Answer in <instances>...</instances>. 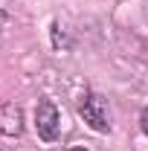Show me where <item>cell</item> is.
Returning a JSON list of instances; mask_svg holds the SVG:
<instances>
[{
  "mask_svg": "<svg viewBox=\"0 0 148 151\" xmlns=\"http://www.w3.org/2000/svg\"><path fill=\"white\" fill-rule=\"evenodd\" d=\"M78 116L93 131H99V134L111 131V108H108V99L102 93H84L78 99Z\"/></svg>",
  "mask_w": 148,
  "mask_h": 151,
  "instance_id": "6da1fadb",
  "label": "cell"
},
{
  "mask_svg": "<svg viewBox=\"0 0 148 151\" xmlns=\"http://www.w3.org/2000/svg\"><path fill=\"white\" fill-rule=\"evenodd\" d=\"M35 131L44 142H55L61 134V113L52 102H41L35 108Z\"/></svg>",
  "mask_w": 148,
  "mask_h": 151,
  "instance_id": "7a4b0ae2",
  "label": "cell"
},
{
  "mask_svg": "<svg viewBox=\"0 0 148 151\" xmlns=\"http://www.w3.org/2000/svg\"><path fill=\"white\" fill-rule=\"evenodd\" d=\"M0 134L3 137H20L23 134V111L15 102L0 105Z\"/></svg>",
  "mask_w": 148,
  "mask_h": 151,
  "instance_id": "3957f363",
  "label": "cell"
},
{
  "mask_svg": "<svg viewBox=\"0 0 148 151\" xmlns=\"http://www.w3.org/2000/svg\"><path fill=\"white\" fill-rule=\"evenodd\" d=\"M139 125H142V131H145V137H148V108L142 111V116H139Z\"/></svg>",
  "mask_w": 148,
  "mask_h": 151,
  "instance_id": "277c9868",
  "label": "cell"
},
{
  "mask_svg": "<svg viewBox=\"0 0 148 151\" xmlns=\"http://www.w3.org/2000/svg\"><path fill=\"white\" fill-rule=\"evenodd\" d=\"M70 151H87V148H70Z\"/></svg>",
  "mask_w": 148,
  "mask_h": 151,
  "instance_id": "5b68a950",
  "label": "cell"
}]
</instances>
